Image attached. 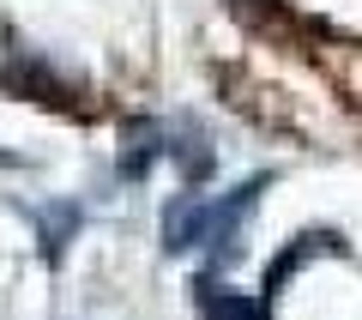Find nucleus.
I'll return each mask as SVG.
<instances>
[{
    "label": "nucleus",
    "instance_id": "f03ea898",
    "mask_svg": "<svg viewBox=\"0 0 362 320\" xmlns=\"http://www.w3.org/2000/svg\"><path fill=\"white\" fill-rule=\"evenodd\" d=\"M314 248H332V236H302V242H296V248H290V254H284V260H278V266H272V272H266V296H272V290H278V284H284V278H290V272H296V266H302V260H308V254H314Z\"/></svg>",
    "mask_w": 362,
    "mask_h": 320
},
{
    "label": "nucleus",
    "instance_id": "f257e3e1",
    "mask_svg": "<svg viewBox=\"0 0 362 320\" xmlns=\"http://www.w3.org/2000/svg\"><path fill=\"white\" fill-rule=\"evenodd\" d=\"M199 320H272V308L259 296H235L223 284L199 278Z\"/></svg>",
    "mask_w": 362,
    "mask_h": 320
}]
</instances>
